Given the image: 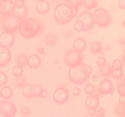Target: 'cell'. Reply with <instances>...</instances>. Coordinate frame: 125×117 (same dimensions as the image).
<instances>
[{
	"label": "cell",
	"mask_w": 125,
	"mask_h": 117,
	"mask_svg": "<svg viewBox=\"0 0 125 117\" xmlns=\"http://www.w3.org/2000/svg\"><path fill=\"white\" fill-rule=\"evenodd\" d=\"M41 58L37 54L31 55L28 58V65L31 69H37L41 64Z\"/></svg>",
	"instance_id": "obj_17"
},
{
	"label": "cell",
	"mask_w": 125,
	"mask_h": 117,
	"mask_svg": "<svg viewBox=\"0 0 125 117\" xmlns=\"http://www.w3.org/2000/svg\"><path fill=\"white\" fill-rule=\"evenodd\" d=\"M43 88L40 85H33L32 86V93L34 97L38 98L40 94V91Z\"/></svg>",
	"instance_id": "obj_34"
},
{
	"label": "cell",
	"mask_w": 125,
	"mask_h": 117,
	"mask_svg": "<svg viewBox=\"0 0 125 117\" xmlns=\"http://www.w3.org/2000/svg\"><path fill=\"white\" fill-rule=\"evenodd\" d=\"M95 87L92 84H87L85 86V92L87 95H93Z\"/></svg>",
	"instance_id": "obj_35"
},
{
	"label": "cell",
	"mask_w": 125,
	"mask_h": 117,
	"mask_svg": "<svg viewBox=\"0 0 125 117\" xmlns=\"http://www.w3.org/2000/svg\"><path fill=\"white\" fill-rule=\"evenodd\" d=\"M28 13V8L26 6L23 7L20 9H15V12L13 15H14L16 17L18 18L20 20H22L23 19L25 18L26 17Z\"/></svg>",
	"instance_id": "obj_22"
},
{
	"label": "cell",
	"mask_w": 125,
	"mask_h": 117,
	"mask_svg": "<svg viewBox=\"0 0 125 117\" xmlns=\"http://www.w3.org/2000/svg\"><path fill=\"white\" fill-rule=\"evenodd\" d=\"M100 100L97 96L94 95H90L88 96L85 100V106L87 108H95L99 107Z\"/></svg>",
	"instance_id": "obj_18"
},
{
	"label": "cell",
	"mask_w": 125,
	"mask_h": 117,
	"mask_svg": "<svg viewBox=\"0 0 125 117\" xmlns=\"http://www.w3.org/2000/svg\"><path fill=\"white\" fill-rule=\"evenodd\" d=\"M28 57L26 54L20 53L17 55L15 59L16 65L20 66L21 67H25L28 64Z\"/></svg>",
	"instance_id": "obj_20"
},
{
	"label": "cell",
	"mask_w": 125,
	"mask_h": 117,
	"mask_svg": "<svg viewBox=\"0 0 125 117\" xmlns=\"http://www.w3.org/2000/svg\"><path fill=\"white\" fill-rule=\"evenodd\" d=\"M36 51L37 52H39L40 54H43L45 53V48L43 46H38L36 48Z\"/></svg>",
	"instance_id": "obj_45"
},
{
	"label": "cell",
	"mask_w": 125,
	"mask_h": 117,
	"mask_svg": "<svg viewBox=\"0 0 125 117\" xmlns=\"http://www.w3.org/2000/svg\"><path fill=\"white\" fill-rule=\"evenodd\" d=\"M111 76L112 78L115 79H120L123 77V69H118V70H115V69H112V72H111Z\"/></svg>",
	"instance_id": "obj_31"
},
{
	"label": "cell",
	"mask_w": 125,
	"mask_h": 117,
	"mask_svg": "<svg viewBox=\"0 0 125 117\" xmlns=\"http://www.w3.org/2000/svg\"><path fill=\"white\" fill-rule=\"evenodd\" d=\"M45 24L40 18L28 17L21 20L18 31L21 36L24 39H30L39 36L43 32Z\"/></svg>",
	"instance_id": "obj_1"
},
{
	"label": "cell",
	"mask_w": 125,
	"mask_h": 117,
	"mask_svg": "<svg viewBox=\"0 0 125 117\" xmlns=\"http://www.w3.org/2000/svg\"><path fill=\"white\" fill-rule=\"evenodd\" d=\"M87 41L83 37H78L74 40L73 49L79 53H83L87 48Z\"/></svg>",
	"instance_id": "obj_14"
},
{
	"label": "cell",
	"mask_w": 125,
	"mask_h": 117,
	"mask_svg": "<svg viewBox=\"0 0 125 117\" xmlns=\"http://www.w3.org/2000/svg\"><path fill=\"white\" fill-rule=\"evenodd\" d=\"M17 111V107L12 101L5 99L0 102V114L3 117H15Z\"/></svg>",
	"instance_id": "obj_7"
},
{
	"label": "cell",
	"mask_w": 125,
	"mask_h": 117,
	"mask_svg": "<svg viewBox=\"0 0 125 117\" xmlns=\"http://www.w3.org/2000/svg\"><path fill=\"white\" fill-rule=\"evenodd\" d=\"M89 50L93 54H103V46L101 41L93 40L89 44Z\"/></svg>",
	"instance_id": "obj_15"
},
{
	"label": "cell",
	"mask_w": 125,
	"mask_h": 117,
	"mask_svg": "<svg viewBox=\"0 0 125 117\" xmlns=\"http://www.w3.org/2000/svg\"><path fill=\"white\" fill-rule=\"evenodd\" d=\"M118 6L122 10H124L125 9V1L124 0H120L118 1Z\"/></svg>",
	"instance_id": "obj_46"
},
{
	"label": "cell",
	"mask_w": 125,
	"mask_h": 117,
	"mask_svg": "<svg viewBox=\"0 0 125 117\" xmlns=\"http://www.w3.org/2000/svg\"><path fill=\"white\" fill-rule=\"evenodd\" d=\"M13 82L15 85L18 88H21L24 86L26 83V80L23 76L15 77L13 79Z\"/></svg>",
	"instance_id": "obj_29"
},
{
	"label": "cell",
	"mask_w": 125,
	"mask_h": 117,
	"mask_svg": "<svg viewBox=\"0 0 125 117\" xmlns=\"http://www.w3.org/2000/svg\"><path fill=\"white\" fill-rule=\"evenodd\" d=\"M105 49L107 51H109L111 50V45L110 44H107V45L105 46Z\"/></svg>",
	"instance_id": "obj_50"
},
{
	"label": "cell",
	"mask_w": 125,
	"mask_h": 117,
	"mask_svg": "<svg viewBox=\"0 0 125 117\" xmlns=\"http://www.w3.org/2000/svg\"><path fill=\"white\" fill-rule=\"evenodd\" d=\"M20 113L23 117H27L31 113V109L28 106H23L20 108Z\"/></svg>",
	"instance_id": "obj_36"
},
{
	"label": "cell",
	"mask_w": 125,
	"mask_h": 117,
	"mask_svg": "<svg viewBox=\"0 0 125 117\" xmlns=\"http://www.w3.org/2000/svg\"><path fill=\"white\" fill-rule=\"evenodd\" d=\"M20 21L21 20L14 15L1 17L0 18V28L2 31L13 33L18 30Z\"/></svg>",
	"instance_id": "obj_4"
},
{
	"label": "cell",
	"mask_w": 125,
	"mask_h": 117,
	"mask_svg": "<svg viewBox=\"0 0 125 117\" xmlns=\"http://www.w3.org/2000/svg\"><path fill=\"white\" fill-rule=\"evenodd\" d=\"M77 21L81 22L84 24V29L83 32H87L90 30L95 24L93 20V14L87 11L82 12L78 17Z\"/></svg>",
	"instance_id": "obj_8"
},
{
	"label": "cell",
	"mask_w": 125,
	"mask_h": 117,
	"mask_svg": "<svg viewBox=\"0 0 125 117\" xmlns=\"http://www.w3.org/2000/svg\"><path fill=\"white\" fill-rule=\"evenodd\" d=\"M14 4L15 8L20 9L25 6V2L23 0H16L14 2Z\"/></svg>",
	"instance_id": "obj_40"
},
{
	"label": "cell",
	"mask_w": 125,
	"mask_h": 117,
	"mask_svg": "<svg viewBox=\"0 0 125 117\" xmlns=\"http://www.w3.org/2000/svg\"><path fill=\"white\" fill-rule=\"evenodd\" d=\"M12 73L15 77L21 76L23 73V67L20 66L16 65L13 67L12 69Z\"/></svg>",
	"instance_id": "obj_32"
},
{
	"label": "cell",
	"mask_w": 125,
	"mask_h": 117,
	"mask_svg": "<svg viewBox=\"0 0 125 117\" xmlns=\"http://www.w3.org/2000/svg\"><path fill=\"white\" fill-rule=\"evenodd\" d=\"M123 67V63L121 60L115 59L112 62V64L111 67L112 69H115V70H118V69H122Z\"/></svg>",
	"instance_id": "obj_30"
},
{
	"label": "cell",
	"mask_w": 125,
	"mask_h": 117,
	"mask_svg": "<svg viewBox=\"0 0 125 117\" xmlns=\"http://www.w3.org/2000/svg\"><path fill=\"white\" fill-rule=\"evenodd\" d=\"M65 2L68 4L72 7L74 11V16L76 15L79 8L83 4V1H81V0H76V1H67L66 0Z\"/></svg>",
	"instance_id": "obj_25"
},
{
	"label": "cell",
	"mask_w": 125,
	"mask_h": 117,
	"mask_svg": "<svg viewBox=\"0 0 125 117\" xmlns=\"http://www.w3.org/2000/svg\"><path fill=\"white\" fill-rule=\"evenodd\" d=\"M114 112L115 115L118 117H124L125 115V104L118 103L114 107Z\"/></svg>",
	"instance_id": "obj_26"
},
{
	"label": "cell",
	"mask_w": 125,
	"mask_h": 117,
	"mask_svg": "<svg viewBox=\"0 0 125 117\" xmlns=\"http://www.w3.org/2000/svg\"><path fill=\"white\" fill-rule=\"evenodd\" d=\"M93 94H94V95L97 96V97L101 95V92H100V89H99L98 87L95 88V90H94V93H93Z\"/></svg>",
	"instance_id": "obj_48"
},
{
	"label": "cell",
	"mask_w": 125,
	"mask_h": 117,
	"mask_svg": "<svg viewBox=\"0 0 125 117\" xmlns=\"http://www.w3.org/2000/svg\"><path fill=\"white\" fill-rule=\"evenodd\" d=\"M48 95V91L43 88L41 90V91H40L39 97L41 98L42 99H45L46 98H47Z\"/></svg>",
	"instance_id": "obj_42"
},
{
	"label": "cell",
	"mask_w": 125,
	"mask_h": 117,
	"mask_svg": "<svg viewBox=\"0 0 125 117\" xmlns=\"http://www.w3.org/2000/svg\"><path fill=\"white\" fill-rule=\"evenodd\" d=\"M55 21L60 25H65L72 21L74 18V11L72 7L66 2L57 4L53 12Z\"/></svg>",
	"instance_id": "obj_2"
},
{
	"label": "cell",
	"mask_w": 125,
	"mask_h": 117,
	"mask_svg": "<svg viewBox=\"0 0 125 117\" xmlns=\"http://www.w3.org/2000/svg\"><path fill=\"white\" fill-rule=\"evenodd\" d=\"M117 82V91L120 95L125 96V80L124 78H120L118 79Z\"/></svg>",
	"instance_id": "obj_28"
},
{
	"label": "cell",
	"mask_w": 125,
	"mask_h": 117,
	"mask_svg": "<svg viewBox=\"0 0 125 117\" xmlns=\"http://www.w3.org/2000/svg\"><path fill=\"white\" fill-rule=\"evenodd\" d=\"M14 2L10 0L1 1L0 2V15L1 17L13 15L15 12Z\"/></svg>",
	"instance_id": "obj_10"
},
{
	"label": "cell",
	"mask_w": 125,
	"mask_h": 117,
	"mask_svg": "<svg viewBox=\"0 0 125 117\" xmlns=\"http://www.w3.org/2000/svg\"><path fill=\"white\" fill-rule=\"evenodd\" d=\"M96 117H102L105 115V110L103 107H97L96 108V113L95 115Z\"/></svg>",
	"instance_id": "obj_39"
},
{
	"label": "cell",
	"mask_w": 125,
	"mask_h": 117,
	"mask_svg": "<svg viewBox=\"0 0 125 117\" xmlns=\"http://www.w3.org/2000/svg\"><path fill=\"white\" fill-rule=\"evenodd\" d=\"M99 69V74L101 78H107L111 76L112 72V67L110 65L106 63L105 65L100 67Z\"/></svg>",
	"instance_id": "obj_21"
},
{
	"label": "cell",
	"mask_w": 125,
	"mask_h": 117,
	"mask_svg": "<svg viewBox=\"0 0 125 117\" xmlns=\"http://www.w3.org/2000/svg\"><path fill=\"white\" fill-rule=\"evenodd\" d=\"M63 35H64V36L65 37L70 38L73 35V31L71 30H67L64 32Z\"/></svg>",
	"instance_id": "obj_44"
},
{
	"label": "cell",
	"mask_w": 125,
	"mask_h": 117,
	"mask_svg": "<svg viewBox=\"0 0 125 117\" xmlns=\"http://www.w3.org/2000/svg\"><path fill=\"white\" fill-rule=\"evenodd\" d=\"M12 54L9 49L4 45H0V67H6L9 63Z\"/></svg>",
	"instance_id": "obj_12"
},
{
	"label": "cell",
	"mask_w": 125,
	"mask_h": 117,
	"mask_svg": "<svg viewBox=\"0 0 125 117\" xmlns=\"http://www.w3.org/2000/svg\"><path fill=\"white\" fill-rule=\"evenodd\" d=\"M32 86L33 85L31 84H25L23 87L22 88V94L24 96V98L28 99L32 98H34L32 93Z\"/></svg>",
	"instance_id": "obj_23"
},
{
	"label": "cell",
	"mask_w": 125,
	"mask_h": 117,
	"mask_svg": "<svg viewBox=\"0 0 125 117\" xmlns=\"http://www.w3.org/2000/svg\"><path fill=\"white\" fill-rule=\"evenodd\" d=\"M118 101H119V103L122 104H125V96H122V95H120L119 99H118Z\"/></svg>",
	"instance_id": "obj_49"
},
{
	"label": "cell",
	"mask_w": 125,
	"mask_h": 117,
	"mask_svg": "<svg viewBox=\"0 0 125 117\" xmlns=\"http://www.w3.org/2000/svg\"><path fill=\"white\" fill-rule=\"evenodd\" d=\"M83 71H84V72L85 74H87V75L90 76L91 73H92L93 68L91 66L85 65L84 66V67H83Z\"/></svg>",
	"instance_id": "obj_41"
},
{
	"label": "cell",
	"mask_w": 125,
	"mask_h": 117,
	"mask_svg": "<svg viewBox=\"0 0 125 117\" xmlns=\"http://www.w3.org/2000/svg\"><path fill=\"white\" fill-rule=\"evenodd\" d=\"M15 42V37L13 33L2 31L0 34V45H4L8 48L13 47Z\"/></svg>",
	"instance_id": "obj_11"
},
{
	"label": "cell",
	"mask_w": 125,
	"mask_h": 117,
	"mask_svg": "<svg viewBox=\"0 0 125 117\" xmlns=\"http://www.w3.org/2000/svg\"><path fill=\"white\" fill-rule=\"evenodd\" d=\"M58 37L54 33H48L43 38V41L46 46H53L57 43Z\"/></svg>",
	"instance_id": "obj_19"
},
{
	"label": "cell",
	"mask_w": 125,
	"mask_h": 117,
	"mask_svg": "<svg viewBox=\"0 0 125 117\" xmlns=\"http://www.w3.org/2000/svg\"><path fill=\"white\" fill-rule=\"evenodd\" d=\"M1 96L4 99L7 100L10 98L13 93V90L9 86H3L0 90Z\"/></svg>",
	"instance_id": "obj_24"
},
{
	"label": "cell",
	"mask_w": 125,
	"mask_h": 117,
	"mask_svg": "<svg viewBox=\"0 0 125 117\" xmlns=\"http://www.w3.org/2000/svg\"><path fill=\"white\" fill-rule=\"evenodd\" d=\"M107 63V61L106 59L103 56H100L98 58H97V60H96V64L99 67H101L105 65Z\"/></svg>",
	"instance_id": "obj_37"
},
{
	"label": "cell",
	"mask_w": 125,
	"mask_h": 117,
	"mask_svg": "<svg viewBox=\"0 0 125 117\" xmlns=\"http://www.w3.org/2000/svg\"><path fill=\"white\" fill-rule=\"evenodd\" d=\"M0 98H1V93H0Z\"/></svg>",
	"instance_id": "obj_52"
},
{
	"label": "cell",
	"mask_w": 125,
	"mask_h": 117,
	"mask_svg": "<svg viewBox=\"0 0 125 117\" xmlns=\"http://www.w3.org/2000/svg\"><path fill=\"white\" fill-rule=\"evenodd\" d=\"M85 64L81 63L74 67H70L68 70V79L70 81L75 85H82L87 82L90 76L85 74L83 67Z\"/></svg>",
	"instance_id": "obj_3"
},
{
	"label": "cell",
	"mask_w": 125,
	"mask_h": 117,
	"mask_svg": "<svg viewBox=\"0 0 125 117\" xmlns=\"http://www.w3.org/2000/svg\"><path fill=\"white\" fill-rule=\"evenodd\" d=\"M93 20L95 24L101 28H106L109 26L112 23V18L107 12L104 8L96 9L93 14Z\"/></svg>",
	"instance_id": "obj_5"
},
{
	"label": "cell",
	"mask_w": 125,
	"mask_h": 117,
	"mask_svg": "<svg viewBox=\"0 0 125 117\" xmlns=\"http://www.w3.org/2000/svg\"><path fill=\"white\" fill-rule=\"evenodd\" d=\"M83 56L82 53L77 52L73 48H69L65 52L63 61L68 67H72L83 63Z\"/></svg>",
	"instance_id": "obj_6"
},
{
	"label": "cell",
	"mask_w": 125,
	"mask_h": 117,
	"mask_svg": "<svg viewBox=\"0 0 125 117\" xmlns=\"http://www.w3.org/2000/svg\"><path fill=\"white\" fill-rule=\"evenodd\" d=\"M100 91L103 95H108L112 93L114 90L113 83L108 79H104L100 83L98 87Z\"/></svg>",
	"instance_id": "obj_13"
},
{
	"label": "cell",
	"mask_w": 125,
	"mask_h": 117,
	"mask_svg": "<svg viewBox=\"0 0 125 117\" xmlns=\"http://www.w3.org/2000/svg\"><path fill=\"white\" fill-rule=\"evenodd\" d=\"M88 113L90 116H94L96 113V109L95 108H89Z\"/></svg>",
	"instance_id": "obj_47"
},
{
	"label": "cell",
	"mask_w": 125,
	"mask_h": 117,
	"mask_svg": "<svg viewBox=\"0 0 125 117\" xmlns=\"http://www.w3.org/2000/svg\"><path fill=\"white\" fill-rule=\"evenodd\" d=\"M81 90L79 87H74L72 90V93L74 96H78L80 95Z\"/></svg>",
	"instance_id": "obj_43"
},
{
	"label": "cell",
	"mask_w": 125,
	"mask_h": 117,
	"mask_svg": "<svg viewBox=\"0 0 125 117\" xmlns=\"http://www.w3.org/2000/svg\"><path fill=\"white\" fill-rule=\"evenodd\" d=\"M50 4L45 0L39 1L36 4V11L40 15L47 14L50 12Z\"/></svg>",
	"instance_id": "obj_16"
},
{
	"label": "cell",
	"mask_w": 125,
	"mask_h": 117,
	"mask_svg": "<svg viewBox=\"0 0 125 117\" xmlns=\"http://www.w3.org/2000/svg\"><path fill=\"white\" fill-rule=\"evenodd\" d=\"M122 59H123V62H125V50H123V53H122Z\"/></svg>",
	"instance_id": "obj_51"
},
{
	"label": "cell",
	"mask_w": 125,
	"mask_h": 117,
	"mask_svg": "<svg viewBox=\"0 0 125 117\" xmlns=\"http://www.w3.org/2000/svg\"><path fill=\"white\" fill-rule=\"evenodd\" d=\"M69 91L65 88L59 87L54 92L53 99L57 104L62 105L66 103L69 99Z\"/></svg>",
	"instance_id": "obj_9"
},
{
	"label": "cell",
	"mask_w": 125,
	"mask_h": 117,
	"mask_svg": "<svg viewBox=\"0 0 125 117\" xmlns=\"http://www.w3.org/2000/svg\"><path fill=\"white\" fill-rule=\"evenodd\" d=\"M84 29V26L83 24V23L80 21L76 22L75 24H74V29L76 30L77 32H81L83 31Z\"/></svg>",
	"instance_id": "obj_38"
},
{
	"label": "cell",
	"mask_w": 125,
	"mask_h": 117,
	"mask_svg": "<svg viewBox=\"0 0 125 117\" xmlns=\"http://www.w3.org/2000/svg\"><path fill=\"white\" fill-rule=\"evenodd\" d=\"M8 78L7 76L4 72L0 71V87H3L7 84Z\"/></svg>",
	"instance_id": "obj_33"
},
{
	"label": "cell",
	"mask_w": 125,
	"mask_h": 117,
	"mask_svg": "<svg viewBox=\"0 0 125 117\" xmlns=\"http://www.w3.org/2000/svg\"><path fill=\"white\" fill-rule=\"evenodd\" d=\"M83 5L86 9L92 10L98 6V2L95 0H86L83 1Z\"/></svg>",
	"instance_id": "obj_27"
}]
</instances>
